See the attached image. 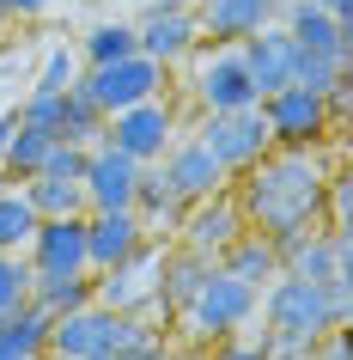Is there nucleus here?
<instances>
[{
	"label": "nucleus",
	"instance_id": "1",
	"mask_svg": "<svg viewBox=\"0 0 353 360\" xmlns=\"http://www.w3.org/2000/svg\"><path fill=\"white\" fill-rule=\"evenodd\" d=\"M335 171V147H268L250 171L232 177L244 220L286 250L298 232L323 226V184Z\"/></svg>",
	"mask_w": 353,
	"mask_h": 360
},
{
	"label": "nucleus",
	"instance_id": "2",
	"mask_svg": "<svg viewBox=\"0 0 353 360\" xmlns=\"http://www.w3.org/2000/svg\"><path fill=\"white\" fill-rule=\"evenodd\" d=\"M256 318H262V330H280V336H298V342H323L341 323V311H335V300H329V287L323 281H305V275H286L280 269L274 281L256 293Z\"/></svg>",
	"mask_w": 353,
	"mask_h": 360
},
{
	"label": "nucleus",
	"instance_id": "3",
	"mask_svg": "<svg viewBox=\"0 0 353 360\" xmlns=\"http://www.w3.org/2000/svg\"><path fill=\"white\" fill-rule=\"evenodd\" d=\"M177 323L189 330L195 348H207V342H220V336H238V330L256 323V287L238 281V275H225V269L213 263V275H207L201 293L177 311Z\"/></svg>",
	"mask_w": 353,
	"mask_h": 360
},
{
	"label": "nucleus",
	"instance_id": "4",
	"mask_svg": "<svg viewBox=\"0 0 353 360\" xmlns=\"http://www.w3.org/2000/svg\"><path fill=\"white\" fill-rule=\"evenodd\" d=\"M159 269H165V238H147L134 257L98 269L92 275V300L110 305V311H152V318H159Z\"/></svg>",
	"mask_w": 353,
	"mask_h": 360
},
{
	"label": "nucleus",
	"instance_id": "5",
	"mask_svg": "<svg viewBox=\"0 0 353 360\" xmlns=\"http://www.w3.org/2000/svg\"><path fill=\"white\" fill-rule=\"evenodd\" d=\"M189 98L201 104V116H213V110H244V104H256V79H250V68H244L238 43H201V49H195Z\"/></svg>",
	"mask_w": 353,
	"mask_h": 360
},
{
	"label": "nucleus",
	"instance_id": "6",
	"mask_svg": "<svg viewBox=\"0 0 353 360\" xmlns=\"http://www.w3.org/2000/svg\"><path fill=\"white\" fill-rule=\"evenodd\" d=\"M262 122H268V141L274 147H329L335 141L329 104L311 86H280V92H268L262 98Z\"/></svg>",
	"mask_w": 353,
	"mask_h": 360
},
{
	"label": "nucleus",
	"instance_id": "7",
	"mask_svg": "<svg viewBox=\"0 0 353 360\" xmlns=\"http://www.w3.org/2000/svg\"><path fill=\"white\" fill-rule=\"evenodd\" d=\"M165 74L171 68H159V61H147L140 49H134V56L104 61V68H79L74 86L92 98L104 116H116V110H128V104H140V98H159L165 92Z\"/></svg>",
	"mask_w": 353,
	"mask_h": 360
},
{
	"label": "nucleus",
	"instance_id": "8",
	"mask_svg": "<svg viewBox=\"0 0 353 360\" xmlns=\"http://www.w3.org/2000/svg\"><path fill=\"white\" fill-rule=\"evenodd\" d=\"M195 141H201V147L225 165V177L250 171L262 153L274 147V141H268V122H262V104H244V110H213V116H201Z\"/></svg>",
	"mask_w": 353,
	"mask_h": 360
},
{
	"label": "nucleus",
	"instance_id": "9",
	"mask_svg": "<svg viewBox=\"0 0 353 360\" xmlns=\"http://www.w3.org/2000/svg\"><path fill=\"white\" fill-rule=\"evenodd\" d=\"M104 141L122 147L128 159H140V165H152V159L177 141V104H171L165 92H159V98H140V104H128V110L104 116Z\"/></svg>",
	"mask_w": 353,
	"mask_h": 360
},
{
	"label": "nucleus",
	"instance_id": "10",
	"mask_svg": "<svg viewBox=\"0 0 353 360\" xmlns=\"http://www.w3.org/2000/svg\"><path fill=\"white\" fill-rule=\"evenodd\" d=\"M159 171H165V184H171V195L177 202H207V195H220L232 177H225V165L213 159V153L195 141V134H177L165 153H159Z\"/></svg>",
	"mask_w": 353,
	"mask_h": 360
},
{
	"label": "nucleus",
	"instance_id": "11",
	"mask_svg": "<svg viewBox=\"0 0 353 360\" xmlns=\"http://www.w3.org/2000/svg\"><path fill=\"white\" fill-rule=\"evenodd\" d=\"M244 226H250V220H244L238 195H232V184H225L220 195H207V202H189V208H183V220H177V232H171V238H177L183 250H201V257H220V250L232 245V238H238Z\"/></svg>",
	"mask_w": 353,
	"mask_h": 360
},
{
	"label": "nucleus",
	"instance_id": "12",
	"mask_svg": "<svg viewBox=\"0 0 353 360\" xmlns=\"http://www.w3.org/2000/svg\"><path fill=\"white\" fill-rule=\"evenodd\" d=\"M134 177H140V159H128V153L110 147V141H92V147H86V171H79L86 214L128 208V202H134Z\"/></svg>",
	"mask_w": 353,
	"mask_h": 360
},
{
	"label": "nucleus",
	"instance_id": "13",
	"mask_svg": "<svg viewBox=\"0 0 353 360\" xmlns=\"http://www.w3.org/2000/svg\"><path fill=\"white\" fill-rule=\"evenodd\" d=\"M31 275H86V214H55L37 220L31 245H25Z\"/></svg>",
	"mask_w": 353,
	"mask_h": 360
},
{
	"label": "nucleus",
	"instance_id": "14",
	"mask_svg": "<svg viewBox=\"0 0 353 360\" xmlns=\"http://www.w3.org/2000/svg\"><path fill=\"white\" fill-rule=\"evenodd\" d=\"M244 68H250V79H256V104L268 92H280V86H293V68H298V43L286 37V25L268 19L262 31H250V37L238 43Z\"/></svg>",
	"mask_w": 353,
	"mask_h": 360
},
{
	"label": "nucleus",
	"instance_id": "15",
	"mask_svg": "<svg viewBox=\"0 0 353 360\" xmlns=\"http://www.w3.org/2000/svg\"><path fill=\"white\" fill-rule=\"evenodd\" d=\"M134 49L159 68H177L201 49V25H195V6H177V13H147L134 25Z\"/></svg>",
	"mask_w": 353,
	"mask_h": 360
},
{
	"label": "nucleus",
	"instance_id": "16",
	"mask_svg": "<svg viewBox=\"0 0 353 360\" xmlns=\"http://www.w3.org/2000/svg\"><path fill=\"white\" fill-rule=\"evenodd\" d=\"M280 25H286V37H293L298 49L353 61V19H335V13H323L311 0H286V6H280Z\"/></svg>",
	"mask_w": 353,
	"mask_h": 360
},
{
	"label": "nucleus",
	"instance_id": "17",
	"mask_svg": "<svg viewBox=\"0 0 353 360\" xmlns=\"http://www.w3.org/2000/svg\"><path fill=\"white\" fill-rule=\"evenodd\" d=\"M110 342H116V311L110 305H79V311H61V318H49V348L67 360H98V354H110Z\"/></svg>",
	"mask_w": 353,
	"mask_h": 360
},
{
	"label": "nucleus",
	"instance_id": "18",
	"mask_svg": "<svg viewBox=\"0 0 353 360\" xmlns=\"http://www.w3.org/2000/svg\"><path fill=\"white\" fill-rule=\"evenodd\" d=\"M147 245V226L134 220V208H104V214H86V269H110L122 257Z\"/></svg>",
	"mask_w": 353,
	"mask_h": 360
},
{
	"label": "nucleus",
	"instance_id": "19",
	"mask_svg": "<svg viewBox=\"0 0 353 360\" xmlns=\"http://www.w3.org/2000/svg\"><path fill=\"white\" fill-rule=\"evenodd\" d=\"M213 275V257H201V250H183V245H165V269H159V318H177L195 293H201V281Z\"/></svg>",
	"mask_w": 353,
	"mask_h": 360
},
{
	"label": "nucleus",
	"instance_id": "20",
	"mask_svg": "<svg viewBox=\"0 0 353 360\" xmlns=\"http://www.w3.org/2000/svg\"><path fill=\"white\" fill-rule=\"evenodd\" d=\"M274 19L268 0H201L195 6V25H201V43H244L250 31Z\"/></svg>",
	"mask_w": 353,
	"mask_h": 360
},
{
	"label": "nucleus",
	"instance_id": "21",
	"mask_svg": "<svg viewBox=\"0 0 353 360\" xmlns=\"http://www.w3.org/2000/svg\"><path fill=\"white\" fill-rule=\"evenodd\" d=\"M134 220L147 226V238H171L177 232V220H183V202L171 195V184H165V171H159V159L152 165H140V177H134Z\"/></svg>",
	"mask_w": 353,
	"mask_h": 360
},
{
	"label": "nucleus",
	"instance_id": "22",
	"mask_svg": "<svg viewBox=\"0 0 353 360\" xmlns=\"http://www.w3.org/2000/svg\"><path fill=\"white\" fill-rule=\"evenodd\" d=\"M213 263H220L225 275H238V281H250V287L262 293V287H268V281L280 275V250H274V238H268V232L244 226L238 238H232V245H225L220 257H213Z\"/></svg>",
	"mask_w": 353,
	"mask_h": 360
},
{
	"label": "nucleus",
	"instance_id": "23",
	"mask_svg": "<svg viewBox=\"0 0 353 360\" xmlns=\"http://www.w3.org/2000/svg\"><path fill=\"white\" fill-rule=\"evenodd\" d=\"M49 348V311L43 305H13L0 311V360H37Z\"/></svg>",
	"mask_w": 353,
	"mask_h": 360
},
{
	"label": "nucleus",
	"instance_id": "24",
	"mask_svg": "<svg viewBox=\"0 0 353 360\" xmlns=\"http://www.w3.org/2000/svg\"><path fill=\"white\" fill-rule=\"evenodd\" d=\"M19 190H25V202L37 208V220H55V214H86V190H79L74 177H49V171H37V177H25Z\"/></svg>",
	"mask_w": 353,
	"mask_h": 360
},
{
	"label": "nucleus",
	"instance_id": "25",
	"mask_svg": "<svg viewBox=\"0 0 353 360\" xmlns=\"http://www.w3.org/2000/svg\"><path fill=\"white\" fill-rule=\"evenodd\" d=\"M31 305H43L49 318L92 305V269L86 275H31Z\"/></svg>",
	"mask_w": 353,
	"mask_h": 360
},
{
	"label": "nucleus",
	"instance_id": "26",
	"mask_svg": "<svg viewBox=\"0 0 353 360\" xmlns=\"http://www.w3.org/2000/svg\"><path fill=\"white\" fill-rule=\"evenodd\" d=\"M49 147H55V134H49V129H31V122H19V129H13V141H6V159H0V171H6L13 184H25V177H37V171H43Z\"/></svg>",
	"mask_w": 353,
	"mask_h": 360
},
{
	"label": "nucleus",
	"instance_id": "27",
	"mask_svg": "<svg viewBox=\"0 0 353 360\" xmlns=\"http://www.w3.org/2000/svg\"><path fill=\"white\" fill-rule=\"evenodd\" d=\"M74 49H79V68L122 61V56H134V25H128V19H104V25H92V31H86Z\"/></svg>",
	"mask_w": 353,
	"mask_h": 360
},
{
	"label": "nucleus",
	"instance_id": "28",
	"mask_svg": "<svg viewBox=\"0 0 353 360\" xmlns=\"http://www.w3.org/2000/svg\"><path fill=\"white\" fill-rule=\"evenodd\" d=\"M55 141H74V147H92V141H104V110H98V104L79 92V86H67V110H61Z\"/></svg>",
	"mask_w": 353,
	"mask_h": 360
},
{
	"label": "nucleus",
	"instance_id": "29",
	"mask_svg": "<svg viewBox=\"0 0 353 360\" xmlns=\"http://www.w3.org/2000/svg\"><path fill=\"white\" fill-rule=\"evenodd\" d=\"M31 232H37V208L25 202V190H0V250H25L31 245Z\"/></svg>",
	"mask_w": 353,
	"mask_h": 360
},
{
	"label": "nucleus",
	"instance_id": "30",
	"mask_svg": "<svg viewBox=\"0 0 353 360\" xmlns=\"http://www.w3.org/2000/svg\"><path fill=\"white\" fill-rule=\"evenodd\" d=\"M79 79V49L55 43V49H43V68H37V92H67Z\"/></svg>",
	"mask_w": 353,
	"mask_h": 360
},
{
	"label": "nucleus",
	"instance_id": "31",
	"mask_svg": "<svg viewBox=\"0 0 353 360\" xmlns=\"http://www.w3.org/2000/svg\"><path fill=\"white\" fill-rule=\"evenodd\" d=\"M25 300H31V263H25V250H0V311Z\"/></svg>",
	"mask_w": 353,
	"mask_h": 360
},
{
	"label": "nucleus",
	"instance_id": "32",
	"mask_svg": "<svg viewBox=\"0 0 353 360\" xmlns=\"http://www.w3.org/2000/svg\"><path fill=\"white\" fill-rule=\"evenodd\" d=\"M341 74H347V61H335V56H311V49H298L293 86H311V92H329V86H335Z\"/></svg>",
	"mask_w": 353,
	"mask_h": 360
},
{
	"label": "nucleus",
	"instance_id": "33",
	"mask_svg": "<svg viewBox=\"0 0 353 360\" xmlns=\"http://www.w3.org/2000/svg\"><path fill=\"white\" fill-rule=\"evenodd\" d=\"M61 110H67V92H37L31 86V98L19 104V122H31V129H61Z\"/></svg>",
	"mask_w": 353,
	"mask_h": 360
},
{
	"label": "nucleus",
	"instance_id": "34",
	"mask_svg": "<svg viewBox=\"0 0 353 360\" xmlns=\"http://www.w3.org/2000/svg\"><path fill=\"white\" fill-rule=\"evenodd\" d=\"M195 360H268V354H262V342H256V336H244V330H238V336L207 342V348H201Z\"/></svg>",
	"mask_w": 353,
	"mask_h": 360
},
{
	"label": "nucleus",
	"instance_id": "35",
	"mask_svg": "<svg viewBox=\"0 0 353 360\" xmlns=\"http://www.w3.org/2000/svg\"><path fill=\"white\" fill-rule=\"evenodd\" d=\"M43 171H49V177H74V184H79V171H86V147L55 141V147H49V159H43Z\"/></svg>",
	"mask_w": 353,
	"mask_h": 360
},
{
	"label": "nucleus",
	"instance_id": "36",
	"mask_svg": "<svg viewBox=\"0 0 353 360\" xmlns=\"http://www.w3.org/2000/svg\"><path fill=\"white\" fill-rule=\"evenodd\" d=\"M98 360H177V348L171 342H140V348H110V354Z\"/></svg>",
	"mask_w": 353,
	"mask_h": 360
},
{
	"label": "nucleus",
	"instance_id": "37",
	"mask_svg": "<svg viewBox=\"0 0 353 360\" xmlns=\"http://www.w3.org/2000/svg\"><path fill=\"white\" fill-rule=\"evenodd\" d=\"M311 360H353V348H347V323H335L329 336L311 348Z\"/></svg>",
	"mask_w": 353,
	"mask_h": 360
},
{
	"label": "nucleus",
	"instance_id": "38",
	"mask_svg": "<svg viewBox=\"0 0 353 360\" xmlns=\"http://www.w3.org/2000/svg\"><path fill=\"white\" fill-rule=\"evenodd\" d=\"M55 0H6V19H43Z\"/></svg>",
	"mask_w": 353,
	"mask_h": 360
},
{
	"label": "nucleus",
	"instance_id": "39",
	"mask_svg": "<svg viewBox=\"0 0 353 360\" xmlns=\"http://www.w3.org/2000/svg\"><path fill=\"white\" fill-rule=\"evenodd\" d=\"M13 129H19V110H0V159H6V141H13Z\"/></svg>",
	"mask_w": 353,
	"mask_h": 360
},
{
	"label": "nucleus",
	"instance_id": "40",
	"mask_svg": "<svg viewBox=\"0 0 353 360\" xmlns=\"http://www.w3.org/2000/svg\"><path fill=\"white\" fill-rule=\"evenodd\" d=\"M311 6H323V13H335V19H353V0H311Z\"/></svg>",
	"mask_w": 353,
	"mask_h": 360
},
{
	"label": "nucleus",
	"instance_id": "41",
	"mask_svg": "<svg viewBox=\"0 0 353 360\" xmlns=\"http://www.w3.org/2000/svg\"><path fill=\"white\" fill-rule=\"evenodd\" d=\"M177 6H189V0H147V13H177Z\"/></svg>",
	"mask_w": 353,
	"mask_h": 360
},
{
	"label": "nucleus",
	"instance_id": "42",
	"mask_svg": "<svg viewBox=\"0 0 353 360\" xmlns=\"http://www.w3.org/2000/svg\"><path fill=\"white\" fill-rule=\"evenodd\" d=\"M37 360H67V354H55V348H43V354H37Z\"/></svg>",
	"mask_w": 353,
	"mask_h": 360
},
{
	"label": "nucleus",
	"instance_id": "43",
	"mask_svg": "<svg viewBox=\"0 0 353 360\" xmlns=\"http://www.w3.org/2000/svg\"><path fill=\"white\" fill-rule=\"evenodd\" d=\"M0 25H13V19H6V0H0Z\"/></svg>",
	"mask_w": 353,
	"mask_h": 360
},
{
	"label": "nucleus",
	"instance_id": "44",
	"mask_svg": "<svg viewBox=\"0 0 353 360\" xmlns=\"http://www.w3.org/2000/svg\"><path fill=\"white\" fill-rule=\"evenodd\" d=\"M305 360H311V354H305Z\"/></svg>",
	"mask_w": 353,
	"mask_h": 360
}]
</instances>
